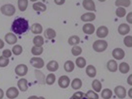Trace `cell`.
I'll return each instance as SVG.
<instances>
[{
	"mask_svg": "<svg viewBox=\"0 0 132 99\" xmlns=\"http://www.w3.org/2000/svg\"><path fill=\"white\" fill-rule=\"evenodd\" d=\"M29 27L27 20L24 18H19L14 21L11 26V30L16 34L21 35L27 31Z\"/></svg>",
	"mask_w": 132,
	"mask_h": 99,
	"instance_id": "1",
	"label": "cell"
},
{
	"mask_svg": "<svg viewBox=\"0 0 132 99\" xmlns=\"http://www.w3.org/2000/svg\"><path fill=\"white\" fill-rule=\"evenodd\" d=\"M2 14L7 16H12L15 14L16 9L15 7L11 4H6L1 8Z\"/></svg>",
	"mask_w": 132,
	"mask_h": 99,
	"instance_id": "2",
	"label": "cell"
},
{
	"mask_svg": "<svg viewBox=\"0 0 132 99\" xmlns=\"http://www.w3.org/2000/svg\"><path fill=\"white\" fill-rule=\"evenodd\" d=\"M108 46V43L104 40H97L95 41L93 45V49L96 52H101L105 51Z\"/></svg>",
	"mask_w": 132,
	"mask_h": 99,
	"instance_id": "3",
	"label": "cell"
},
{
	"mask_svg": "<svg viewBox=\"0 0 132 99\" xmlns=\"http://www.w3.org/2000/svg\"><path fill=\"white\" fill-rule=\"evenodd\" d=\"M30 63L34 67L38 69L43 68L45 63L43 59L40 57H33L30 60Z\"/></svg>",
	"mask_w": 132,
	"mask_h": 99,
	"instance_id": "4",
	"label": "cell"
},
{
	"mask_svg": "<svg viewBox=\"0 0 132 99\" xmlns=\"http://www.w3.org/2000/svg\"><path fill=\"white\" fill-rule=\"evenodd\" d=\"M114 91L117 96L119 99H123L126 96V90L122 86H118L116 87L114 89Z\"/></svg>",
	"mask_w": 132,
	"mask_h": 99,
	"instance_id": "5",
	"label": "cell"
},
{
	"mask_svg": "<svg viewBox=\"0 0 132 99\" xmlns=\"http://www.w3.org/2000/svg\"><path fill=\"white\" fill-rule=\"evenodd\" d=\"M28 72V68L25 64H21L18 65L15 69L16 74L19 76H25Z\"/></svg>",
	"mask_w": 132,
	"mask_h": 99,
	"instance_id": "6",
	"label": "cell"
},
{
	"mask_svg": "<svg viewBox=\"0 0 132 99\" xmlns=\"http://www.w3.org/2000/svg\"><path fill=\"white\" fill-rule=\"evenodd\" d=\"M59 86L61 88L65 89L68 87L70 83V79L69 77L67 76H62L59 79Z\"/></svg>",
	"mask_w": 132,
	"mask_h": 99,
	"instance_id": "7",
	"label": "cell"
},
{
	"mask_svg": "<svg viewBox=\"0 0 132 99\" xmlns=\"http://www.w3.org/2000/svg\"><path fill=\"white\" fill-rule=\"evenodd\" d=\"M19 94V91L17 88L14 87H10L6 92V96L10 99L16 98Z\"/></svg>",
	"mask_w": 132,
	"mask_h": 99,
	"instance_id": "8",
	"label": "cell"
},
{
	"mask_svg": "<svg viewBox=\"0 0 132 99\" xmlns=\"http://www.w3.org/2000/svg\"><path fill=\"white\" fill-rule=\"evenodd\" d=\"M112 54L114 58L117 60H120L123 59L125 55L123 50L119 48L114 49L113 50Z\"/></svg>",
	"mask_w": 132,
	"mask_h": 99,
	"instance_id": "9",
	"label": "cell"
},
{
	"mask_svg": "<svg viewBox=\"0 0 132 99\" xmlns=\"http://www.w3.org/2000/svg\"><path fill=\"white\" fill-rule=\"evenodd\" d=\"M108 33L109 29L107 27L104 26L99 27L96 32V35L100 38H105L108 35Z\"/></svg>",
	"mask_w": 132,
	"mask_h": 99,
	"instance_id": "10",
	"label": "cell"
},
{
	"mask_svg": "<svg viewBox=\"0 0 132 99\" xmlns=\"http://www.w3.org/2000/svg\"><path fill=\"white\" fill-rule=\"evenodd\" d=\"M5 40L9 45H14L17 42L16 36L12 32H8L5 36Z\"/></svg>",
	"mask_w": 132,
	"mask_h": 99,
	"instance_id": "11",
	"label": "cell"
},
{
	"mask_svg": "<svg viewBox=\"0 0 132 99\" xmlns=\"http://www.w3.org/2000/svg\"><path fill=\"white\" fill-rule=\"evenodd\" d=\"M83 7L88 11H95V5L94 2L92 0H84L82 3Z\"/></svg>",
	"mask_w": 132,
	"mask_h": 99,
	"instance_id": "12",
	"label": "cell"
},
{
	"mask_svg": "<svg viewBox=\"0 0 132 99\" xmlns=\"http://www.w3.org/2000/svg\"><path fill=\"white\" fill-rule=\"evenodd\" d=\"M118 32L120 35H125L128 34L130 31V28L129 25L126 23H122L118 27Z\"/></svg>",
	"mask_w": 132,
	"mask_h": 99,
	"instance_id": "13",
	"label": "cell"
},
{
	"mask_svg": "<svg viewBox=\"0 0 132 99\" xmlns=\"http://www.w3.org/2000/svg\"><path fill=\"white\" fill-rule=\"evenodd\" d=\"M27 83V80L24 78H21L18 80L17 85L21 91L25 92L27 90L28 88Z\"/></svg>",
	"mask_w": 132,
	"mask_h": 99,
	"instance_id": "14",
	"label": "cell"
},
{
	"mask_svg": "<svg viewBox=\"0 0 132 99\" xmlns=\"http://www.w3.org/2000/svg\"><path fill=\"white\" fill-rule=\"evenodd\" d=\"M82 31L86 34L92 35L95 32V27L92 24L86 23L82 27Z\"/></svg>",
	"mask_w": 132,
	"mask_h": 99,
	"instance_id": "15",
	"label": "cell"
},
{
	"mask_svg": "<svg viewBox=\"0 0 132 99\" xmlns=\"http://www.w3.org/2000/svg\"><path fill=\"white\" fill-rule=\"evenodd\" d=\"M96 18V15L92 12H87L81 16L82 21L84 22L92 21Z\"/></svg>",
	"mask_w": 132,
	"mask_h": 99,
	"instance_id": "16",
	"label": "cell"
},
{
	"mask_svg": "<svg viewBox=\"0 0 132 99\" xmlns=\"http://www.w3.org/2000/svg\"><path fill=\"white\" fill-rule=\"evenodd\" d=\"M46 67L48 71L50 72H54L57 70L59 65L57 61L55 60H52L47 64Z\"/></svg>",
	"mask_w": 132,
	"mask_h": 99,
	"instance_id": "17",
	"label": "cell"
},
{
	"mask_svg": "<svg viewBox=\"0 0 132 99\" xmlns=\"http://www.w3.org/2000/svg\"><path fill=\"white\" fill-rule=\"evenodd\" d=\"M44 35L46 38L51 39L55 38L56 33L54 30L51 28H48L45 31Z\"/></svg>",
	"mask_w": 132,
	"mask_h": 99,
	"instance_id": "18",
	"label": "cell"
},
{
	"mask_svg": "<svg viewBox=\"0 0 132 99\" xmlns=\"http://www.w3.org/2000/svg\"><path fill=\"white\" fill-rule=\"evenodd\" d=\"M86 74L91 78H93L95 77L96 75V69L93 65H88L86 67Z\"/></svg>",
	"mask_w": 132,
	"mask_h": 99,
	"instance_id": "19",
	"label": "cell"
},
{
	"mask_svg": "<svg viewBox=\"0 0 132 99\" xmlns=\"http://www.w3.org/2000/svg\"><path fill=\"white\" fill-rule=\"evenodd\" d=\"M31 31L32 33L34 34H40L43 31V27L39 23H35L31 26Z\"/></svg>",
	"mask_w": 132,
	"mask_h": 99,
	"instance_id": "20",
	"label": "cell"
},
{
	"mask_svg": "<svg viewBox=\"0 0 132 99\" xmlns=\"http://www.w3.org/2000/svg\"><path fill=\"white\" fill-rule=\"evenodd\" d=\"M107 68L110 72H116L117 70V63L114 60H110L107 62Z\"/></svg>",
	"mask_w": 132,
	"mask_h": 99,
	"instance_id": "21",
	"label": "cell"
},
{
	"mask_svg": "<svg viewBox=\"0 0 132 99\" xmlns=\"http://www.w3.org/2000/svg\"><path fill=\"white\" fill-rule=\"evenodd\" d=\"M33 8L35 11L44 12L47 9V6L41 2H38L33 5Z\"/></svg>",
	"mask_w": 132,
	"mask_h": 99,
	"instance_id": "22",
	"label": "cell"
},
{
	"mask_svg": "<svg viewBox=\"0 0 132 99\" xmlns=\"http://www.w3.org/2000/svg\"><path fill=\"white\" fill-rule=\"evenodd\" d=\"M71 86L72 89L75 90L79 89L82 86V82L79 78H75L72 80Z\"/></svg>",
	"mask_w": 132,
	"mask_h": 99,
	"instance_id": "23",
	"label": "cell"
},
{
	"mask_svg": "<svg viewBox=\"0 0 132 99\" xmlns=\"http://www.w3.org/2000/svg\"><path fill=\"white\" fill-rule=\"evenodd\" d=\"M112 95V91L108 88L103 89L101 94V97L103 99H111Z\"/></svg>",
	"mask_w": 132,
	"mask_h": 99,
	"instance_id": "24",
	"label": "cell"
},
{
	"mask_svg": "<svg viewBox=\"0 0 132 99\" xmlns=\"http://www.w3.org/2000/svg\"><path fill=\"white\" fill-rule=\"evenodd\" d=\"M64 67V69L66 72H71L75 69V64L72 61L68 60L65 63Z\"/></svg>",
	"mask_w": 132,
	"mask_h": 99,
	"instance_id": "25",
	"label": "cell"
},
{
	"mask_svg": "<svg viewBox=\"0 0 132 99\" xmlns=\"http://www.w3.org/2000/svg\"><path fill=\"white\" fill-rule=\"evenodd\" d=\"M33 43L35 46L38 47H42L44 44V39L41 36H37L33 39Z\"/></svg>",
	"mask_w": 132,
	"mask_h": 99,
	"instance_id": "26",
	"label": "cell"
},
{
	"mask_svg": "<svg viewBox=\"0 0 132 99\" xmlns=\"http://www.w3.org/2000/svg\"><path fill=\"white\" fill-rule=\"evenodd\" d=\"M92 87L96 93H100L102 90V84L99 80L95 79L92 83Z\"/></svg>",
	"mask_w": 132,
	"mask_h": 99,
	"instance_id": "27",
	"label": "cell"
},
{
	"mask_svg": "<svg viewBox=\"0 0 132 99\" xmlns=\"http://www.w3.org/2000/svg\"><path fill=\"white\" fill-rule=\"evenodd\" d=\"M35 76L37 80L38 81V82L40 84H45V75L44 73L41 72L40 70H35Z\"/></svg>",
	"mask_w": 132,
	"mask_h": 99,
	"instance_id": "28",
	"label": "cell"
},
{
	"mask_svg": "<svg viewBox=\"0 0 132 99\" xmlns=\"http://www.w3.org/2000/svg\"><path fill=\"white\" fill-rule=\"evenodd\" d=\"M130 67L129 64L125 62H123L120 64L119 70L120 72L123 74L127 73L129 71Z\"/></svg>",
	"mask_w": 132,
	"mask_h": 99,
	"instance_id": "29",
	"label": "cell"
},
{
	"mask_svg": "<svg viewBox=\"0 0 132 99\" xmlns=\"http://www.w3.org/2000/svg\"><path fill=\"white\" fill-rule=\"evenodd\" d=\"M18 3V8L20 11L22 12L26 11L28 5V1L27 0H19Z\"/></svg>",
	"mask_w": 132,
	"mask_h": 99,
	"instance_id": "30",
	"label": "cell"
},
{
	"mask_svg": "<svg viewBox=\"0 0 132 99\" xmlns=\"http://www.w3.org/2000/svg\"><path fill=\"white\" fill-rule=\"evenodd\" d=\"M80 39L78 36L73 35L69 37L68 39V43L71 45H78L80 42Z\"/></svg>",
	"mask_w": 132,
	"mask_h": 99,
	"instance_id": "31",
	"label": "cell"
},
{
	"mask_svg": "<svg viewBox=\"0 0 132 99\" xmlns=\"http://www.w3.org/2000/svg\"><path fill=\"white\" fill-rule=\"evenodd\" d=\"M85 96L88 99H99V96L98 94L92 90H88L85 94Z\"/></svg>",
	"mask_w": 132,
	"mask_h": 99,
	"instance_id": "32",
	"label": "cell"
},
{
	"mask_svg": "<svg viewBox=\"0 0 132 99\" xmlns=\"http://www.w3.org/2000/svg\"><path fill=\"white\" fill-rule=\"evenodd\" d=\"M76 63L78 67L80 68H83L86 65V60L83 57H79L76 60Z\"/></svg>",
	"mask_w": 132,
	"mask_h": 99,
	"instance_id": "33",
	"label": "cell"
},
{
	"mask_svg": "<svg viewBox=\"0 0 132 99\" xmlns=\"http://www.w3.org/2000/svg\"><path fill=\"white\" fill-rule=\"evenodd\" d=\"M56 80V76L54 73H51L48 74L46 79V83L49 85L54 84Z\"/></svg>",
	"mask_w": 132,
	"mask_h": 99,
	"instance_id": "34",
	"label": "cell"
},
{
	"mask_svg": "<svg viewBox=\"0 0 132 99\" xmlns=\"http://www.w3.org/2000/svg\"><path fill=\"white\" fill-rule=\"evenodd\" d=\"M130 1L129 0H117L115 2L116 6H123L125 7H128L130 5Z\"/></svg>",
	"mask_w": 132,
	"mask_h": 99,
	"instance_id": "35",
	"label": "cell"
},
{
	"mask_svg": "<svg viewBox=\"0 0 132 99\" xmlns=\"http://www.w3.org/2000/svg\"><path fill=\"white\" fill-rule=\"evenodd\" d=\"M44 49L42 47H38L34 46L31 50V53L34 55H40L42 54Z\"/></svg>",
	"mask_w": 132,
	"mask_h": 99,
	"instance_id": "36",
	"label": "cell"
},
{
	"mask_svg": "<svg viewBox=\"0 0 132 99\" xmlns=\"http://www.w3.org/2000/svg\"><path fill=\"white\" fill-rule=\"evenodd\" d=\"M12 52L15 55H19L23 52V48L20 45H16L13 47Z\"/></svg>",
	"mask_w": 132,
	"mask_h": 99,
	"instance_id": "37",
	"label": "cell"
},
{
	"mask_svg": "<svg viewBox=\"0 0 132 99\" xmlns=\"http://www.w3.org/2000/svg\"><path fill=\"white\" fill-rule=\"evenodd\" d=\"M116 14L118 17L122 18L126 15V11L124 8L119 7L116 10Z\"/></svg>",
	"mask_w": 132,
	"mask_h": 99,
	"instance_id": "38",
	"label": "cell"
},
{
	"mask_svg": "<svg viewBox=\"0 0 132 99\" xmlns=\"http://www.w3.org/2000/svg\"><path fill=\"white\" fill-rule=\"evenodd\" d=\"M82 52L81 48L78 46H73L71 50V52L72 55L75 56H77L80 55Z\"/></svg>",
	"mask_w": 132,
	"mask_h": 99,
	"instance_id": "39",
	"label": "cell"
},
{
	"mask_svg": "<svg viewBox=\"0 0 132 99\" xmlns=\"http://www.w3.org/2000/svg\"><path fill=\"white\" fill-rule=\"evenodd\" d=\"M10 62V60L8 58L4 57L3 56H0V67H5L7 66Z\"/></svg>",
	"mask_w": 132,
	"mask_h": 99,
	"instance_id": "40",
	"label": "cell"
},
{
	"mask_svg": "<svg viewBox=\"0 0 132 99\" xmlns=\"http://www.w3.org/2000/svg\"><path fill=\"white\" fill-rule=\"evenodd\" d=\"M85 94L81 91H78L75 93L69 99H82L85 96Z\"/></svg>",
	"mask_w": 132,
	"mask_h": 99,
	"instance_id": "41",
	"label": "cell"
},
{
	"mask_svg": "<svg viewBox=\"0 0 132 99\" xmlns=\"http://www.w3.org/2000/svg\"><path fill=\"white\" fill-rule=\"evenodd\" d=\"M123 43L126 46L128 47L132 46V37L131 36H127L124 38Z\"/></svg>",
	"mask_w": 132,
	"mask_h": 99,
	"instance_id": "42",
	"label": "cell"
},
{
	"mask_svg": "<svg viewBox=\"0 0 132 99\" xmlns=\"http://www.w3.org/2000/svg\"><path fill=\"white\" fill-rule=\"evenodd\" d=\"M12 55V53L9 49H6L3 52V56L6 58H10Z\"/></svg>",
	"mask_w": 132,
	"mask_h": 99,
	"instance_id": "43",
	"label": "cell"
},
{
	"mask_svg": "<svg viewBox=\"0 0 132 99\" xmlns=\"http://www.w3.org/2000/svg\"><path fill=\"white\" fill-rule=\"evenodd\" d=\"M132 12H130L128 13L126 17L127 21V22H129V23H130V24H132Z\"/></svg>",
	"mask_w": 132,
	"mask_h": 99,
	"instance_id": "44",
	"label": "cell"
},
{
	"mask_svg": "<svg viewBox=\"0 0 132 99\" xmlns=\"http://www.w3.org/2000/svg\"><path fill=\"white\" fill-rule=\"evenodd\" d=\"M127 83L128 84L132 86V74L129 76L127 79Z\"/></svg>",
	"mask_w": 132,
	"mask_h": 99,
	"instance_id": "45",
	"label": "cell"
},
{
	"mask_svg": "<svg viewBox=\"0 0 132 99\" xmlns=\"http://www.w3.org/2000/svg\"><path fill=\"white\" fill-rule=\"evenodd\" d=\"M54 2L55 4L59 5H61L63 4L65 2V0H55L54 1Z\"/></svg>",
	"mask_w": 132,
	"mask_h": 99,
	"instance_id": "46",
	"label": "cell"
},
{
	"mask_svg": "<svg viewBox=\"0 0 132 99\" xmlns=\"http://www.w3.org/2000/svg\"><path fill=\"white\" fill-rule=\"evenodd\" d=\"M4 45H5V44H4V42H3V41L2 39H0V49L3 48V47H4Z\"/></svg>",
	"mask_w": 132,
	"mask_h": 99,
	"instance_id": "47",
	"label": "cell"
},
{
	"mask_svg": "<svg viewBox=\"0 0 132 99\" xmlns=\"http://www.w3.org/2000/svg\"><path fill=\"white\" fill-rule=\"evenodd\" d=\"M4 96V92L2 89L0 88V99H2Z\"/></svg>",
	"mask_w": 132,
	"mask_h": 99,
	"instance_id": "48",
	"label": "cell"
},
{
	"mask_svg": "<svg viewBox=\"0 0 132 99\" xmlns=\"http://www.w3.org/2000/svg\"><path fill=\"white\" fill-rule=\"evenodd\" d=\"M128 96H129V97H130V98H132V88H130L129 89V90H128Z\"/></svg>",
	"mask_w": 132,
	"mask_h": 99,
	"instance_id": "49",
	"label": "cell"
},
{
	"mask_svg": "<svg viewBox=\"0 0 132 99\" xmlns=\"http://www.w3.org/2000/svg\"><path fill=\"white\" fill-rule=\"evenodd\" d=\"M27 99H40L39 97L36 96H32L29 97Z\"/></svg>",
	"mask_w": 132,
	"mask_h": 99,
	"instance_id": "50",
	"label": "cell"
},
{
	"mask_svg": "<svg viewBox=\"0 0 132 99\" xmlns=\"http://www.w3.org/2000/svg\"><path fill=\"white\" fill-rule=\"evenodd\" d=\"M39 98H40V99H46L45 97H44L43 96L39 97Z\"/></svg>",
	"mask_w": 132,
	"mask_h": 99,
	"instance_id": "51",
	"label": "cell"
},
{
	"mask_svg": "<svg viewBox=\"0 0 132 99\" xmlns=\"http://www.w3.org/2000/svg\"><path fill=\"white\" fill-rule=\"evenodd\" d=\"M82 99H88V98H86V97H83V98H82Z\"/></svg>",
	"mask_w": 132,
	"mask_h": 99,
	"instance_id": "52",
	"label": "cell"
}]
</instances>
